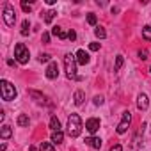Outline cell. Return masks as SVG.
Wrapping results in <instances>:
<instances>
[{
  "label": "cell",
  "mask_w": 151,
  "mask_h": 151,
  "mask_svg": "<svg viewBox=\"0 0 151 151\" xmlns=\"http://www.w3.org/2000/svg\"><path fill=\"white\" fill-rule=\"evenodd\" d=\"M123 62H124L123 55H117V57H116V66H114V69H116V71H119V69L123 68Z\"/></svg>",
  "instance_id": "25"
},
{
  "label": "cell",
  "mask_w": 151,
  "mask_h": 151,
  "mask_svg": "<svg viewBox=\"0 0 151 151\" xmlns=\"http://www.w3.org/2000/svg\"><path fill=\"white\" fill-rule=\"evenodd\" d=\"M89 50H91V52H98V50H100V43H91V45H89Z\"/></svg>",
  "instance_id": "30"
},
{
  "label": "cell",
  "mask_w": 151,
  "mask_h": 151,
  "mask_svg": "<svg viewBox=\"0 0 151 151\" xmlns=\"http://www.w3.org/2000/svg\"><path fill=\"white\" fill-rule=\"evenodd\" d=\"M147 107H149V98H147V94L140 93L137 96V109L139 110H147Z\"/></svg>",
  "instance_id": "10"
},
{
  "label": "cell",
  "mask_w": 151,
  "mask_h": 151,
  "mask_svg": "<svg viewBox=\"0 0 151 151\" xmlns=\"http://www.w3.org/2000/svg\"><path fill=\"white\" fill-rule=\"evenodd\" d=\"M46 78H50V80H53V78H57L59 77V66H57V62H50L48 64V68H46Z\"/></svg>",
  "instance_id": "7"
},
{
  "label": "cell",
  "mask_w": 151,
  "mask_h": 151,
  "mask_svg": "<svg viewBox=\"0 0 151 151\" xmlns=\"http://www.w3.org/2000/svg\"><path fill=\"white\" fill-rule=\"evenodd\" d=\"M103 101H105L103 96H94V98H93V103H94V105H103Z\"/></svg>",
  "instance_id": "29"
},
{
  "label": "cell",
  "mask_w": 151,
  "mask_h": 151,
  "mask_svg": "<svg viewBox=\"0 0 151 151\" xmlns=\"http://www.w3.org/2000/svg\"><path fill=\"white\" fill-rule=\"evenodd\" d=\"M16 123H18V126H29L30 119H29V116H27V114H20V116H18V119H16Z\"/></svg>",
  "instance_id": "18"
},
{
  "label": "cell",
  "mask_w": 151,
  "mask_h": 151,
  "mask_svg": "<svg viewBox=\"0 0 151 151\" xmlns=\"http://www.w3.org/2000/svg\"><path fill=\"white\" fill-rule=\"evenodd\" d=\"M94 34H96V37H98V39H105V37H107V32H105V29H103V27H100V25L94 29Z\"/></svg>",
  "instance_id": "21"
},
{
  "label": "cell",
  "mask_w": 151,
  "mask_h": 151,
  "mask_svg": "<svg viewBox=\"0 0 151 151\" xmlns=\"http://www.w3.org/2000/svg\"><path fill=\"white\" fill-rule=\"evenodd\" d=\"M14 57H16V62H20V64H27L29 59H30L29 48H27L23 43H18V45L14 46Z\"/></svg>",
  "instance_id": "4"
},
{
  "label": "cell",
  "mask_w": 151,
  "mask_h": 151,
  "mask_svg": "<svg viewBox=\"0 0 151 151\" xmlns=\"http://www.w3.org/2000/svg\"><path fill=\"white\" fill-rule=\"evenodd\" d=\"M29 29H30L29 20H23V23H22V36H29Z\"/></svg>",
  "instance_id": "24"
},
{
  "label": "cell",
  "mask_w": 151,
  "mask_h": 151,
  "mask_svg": "<svg viewBox=\"0 0 151 151\" xmlns=\"http://www.w3.org/2000/svg\"><path fill=\"white\" fill-rule=\"evenodd\" d=\"M130 123H132V114H130V110H124V112H123V117H121V123L117 124V128H116V132H117L119 135H123V133H126V130H128V126H130Z\"/></svg>",
  "instance_id": "6"
},
{
  "label": "cell",
  "mask_w": 151,
  "mask_h": 151,
  "mask_svg": "<svg viewBox=\"0 0 151 151\" xmlns=\"http://www.w3.org/2000/svg\"><path fill=\"white\" fill-rule=\"evenodd\" d=\"M57 16V11H53V9H50V11H46L45 13V16H43V20H45V23H52V20Z\"/></svg>",
  "instance_id": "20"
},
{
  "label": "cell",
  "mask_w": 151,
  "mask_h": 151,
  "mask_svg": "<svg viewBox=\"0 0 151 151\" xmlns=\"http://www.w3.org/2000/svg\"><path fill=\"white\" fill-rule=\"evenodd\" d=\"M52 34L57 36L59 39H68V32H64L60 27H53V29H52Z\"/></svg>",
  "instance_id": "16"
},
{
  "label": "cell",
  "mask_w": 151,
  "mask_h": 151,
  "mask_svg": "<svg viewBox=\"0 0 151 151\" xmlns=\"http://www.w3.org/2000/svg\"><path fill=\"white\" fill-rule=\"evenodd\" d=\"M29 151H36V147H34V146H30V147H29Z\"/></svg>",
  "instance_id": "36"
},
{
  "label": "cell",
  "mask_w": 151,
  "mask_h": 151,
  "mask_svg": "<svg viewBox=\"0 0 151 151\" xmlns=\"http://www.w3.org/2000/svg\"><path fill=\"white\" fill-rule=\"evenodd\" d=\"M11 135H13V130H11V126H9V124H4L2 128H0V137H2L4 140H6V139H9Z\"/></svg>",
  "instance_id": "15"
},
{
  "label": "cell",
  "mask_w": 151,
  "mask_h": 151,
  "mask_svg": "<svg viewBox=\"0 0 151 151\" xmlns=\"http://www.w3.org/2000/svg\"><path fill=\"white\" fill-rule=\"evenodd\" d=\"M0 94H2V100H6V101H13V100L18 96L16 87H14L9 80H6V78L0 80Z\"/></svg>",
  "instance_id": "3"
},
{
  "label": "cell",
  "mask_w": 151,
  "mask_h": 151,
  "mask_svg": "<svg viewBox=\"0 0 151 151\" xmlns=\"http://www.w3.org/2000/svg\"><path fill=\"white\" fill-rule=\"evenodd\" d=\"M77 62H78L80 66H86V64L89 62V53H87L86 50H78V52H77Z\"/></svg>",
  "instance_id": "13"
},
{
  "label": "cell",
  "mask_w": 151,
  "mask_h": 151,
  "mask_svg": "<svg viewBox=\"0 0 151 151\" xmlns=\"http://www.w3.org/2000/svg\"><path fill=\"white\" fill-rule=\"evenodd\" d=\"M87 22H89V25H96V22H98L96 14H94V13H89V14H87Z\"/></svg>",
  "instance_id": "26"
},
{
  "label": "cell",
  "mask_w": 151,
  "mask_h": 151,
  "mask_svg": "<svg viewBox=\"0 0 151 151\" xmlns=\"http://www.w3.org/2000/svg\"><path fill=\"white\" fill-rule=\"evenodd\" d=\"M86 144H87L89 147H93V149H100L103 142H101L100 137H87V139H86Z\"/></svg>",
  "instance_id": "12"
},
{
  "label": "cell",
  "mask_w": 151,
  "mask_h": 151,
  "mask_svg": "<svg viewBox=\"0 0 151 151\" xmlns=\"http://www.w3.org/2000/svg\"><path fill=\"white\" fill-rule=\"evenodd\" d=\"M50 128H52V132H60V121L57 119V116H52V119H50Z\"/></svg>",
  "instance_id": "17"
},
{
  "label": "cell",
  "mask_w": 151,
  "mask_h": 151,
  "mask_svg": "<svg viewBox=\"0 0 151 151\" xmlns=\"http://www.w3.org/2000/svg\"><path fill=\"white\" fill-rule=\"evenodd\" d=\"M142 37H144V39H147V41H151V25L142 27Z\"/></svg>",
  "instance_id": "22"
},
{
  "label": "cell",
  "mask_w": 151,
  "mask_h": 151,
  "mask_svg": "<svg viewBox=\"0 0 151 151\" xmlns=\"http://www.w3.org/2000/svg\"><path fill=\"white\" fill-rule=\"evenodd\" d=\"M110 151H123V146H121V144H114V146L110 147Z\"/></svg>",
  "instance_id": "34"
},
{
  "label": "cell",
  "mask_w": 151,
  "mask_h": 151,
  "mask_svg": "<svg viewBox=\"0 0 151 151\" xmlns=\"http://www.w3.org/2000/svg\"><path fill=\"white\" fill-rule=\"evenodd\" d=\"M62 140H64V133H62V130H60V132H52V142L60 144Z\"/></svg>",
  "instance_id": "19"
},
{
  "label": "cell",
  "mask_w": 151,
  "mask_h": 151,
  "mask_svg": "<svg viewBox=\"0 0 151 151\" xmlns=\"http://www.w3.org/2000/svg\"><path fill=\"white\" fill-rule=\"evenodd\" d=\"M68 39H69V41H75V39H77V32H75V30H69V32H68Z\"/></svg>",
  "instance_id": "32"
},
{
  "label": "cell",
  "mask_w": 151,
  "mask_h": 151,
  "mask_svg": "<svg viewBox=\"0 0 151 151\" xmlns=\"http://www.w3.org/2000/svg\"><path fill=\"white\" fill-rule=\"evenodd\" d=\"M29 94H30V96H32V98H34L37 103H41V105H43V103H48V98H46L43 93H39V91H34V89H30V91H29Z\"/></svg>",
  "instance_id": "11"
},
{
  "label": "cell",
  "mask_w": 151,
  "mask_h": 151,
  "mask_svg": "<svg viewBox=\"0 0 151 151\" xmlns=\"http://www.w3.org/2000/svg\"><path fill=\"white\" fill-rule=\"evenodd\" d=\"M22 9H23V13H30L32 11V4H27L25 0H22Z\"/></svg>",
  "instance_id": "27"
},
{
  "label": "cell",
  "mask_w": 151,
  "mask_h": 151,
  "mask_svg": "<svg viewBox=\"0 0 151 151\" xmlns=\"http://www.w3.org/2000/svg\"><path fill=\"white\" fill-rule=\"evenodd\" d=\"M86 130H87L89 133H96V132L100 130V119H96V117L87 119V121H86Z\"/></svg>",
  "instance_id": "9"
},
{
  "label": "cell",
  "mask_w": 151,
  "mask_h": 151,
  "mask_svg": "<svg viewBox=\"0 0 151 151\" xmlns=\"http://www.w3.org/2000/svg\"><path fill=\"white\" fill-rule=\"evenodd\" d=\"M45 2H46V4H48V6H53V4H55V2H57V0H45Z\"/></svg>",
  "instance_id": "35"
},
{
  "label": "cell",
  "mask_w": 151,
  "mask_h": 151,
  "mask_svg": "<svg viewBox=\"0 0 151 151\" xmlns=\"http://www.w3.org/2000/svg\"><path fill=\"white\" fill-rule=\"evenodd\" d=\"M2 18H4V22H6L7 27H13V25L16 23V13H14V7H13L11 4H6V6H4V14H2Z\"/></svg>",
  "instance_id": "5"
},
{
  "label": "cell",
  "mask_w": 151,
  "mask_h": 151,
  "mask_svg": "<svg viewBox=\"0 0 151 151\" xmlns=\"http://www.w3.org/2000/svg\"><path fill=\"white\" fill-rule=\"evenodd\" d=\"M139 59L140 60H146L147 59V52L146 50H139Z\"/></svg>",
  "instance_id": "31"
},
{
  "label": "cell",
  "mask_w": 151,
  "mask_h": 151,
  "mask_svg": "<svg viewBox=\"0 0 151 151\" xmlns=\"http://www.w3.org/2000/svg\"><path fill=\"white\" fill-rule=\"evenodd\" d=\"M144 128H146V124H142V126L139 128V132L135 133V137H133V140H132V147H130V151H139V146H140V139H142Z\"/></svg>",
  "instance_id": "8"
},
{
  "label": "cell",
  "mask_w": 151,
  "mask_h": 151,
  "mask_svg": "<svg viewBox=\"0 0 151 151\" xmlns=\"http://www.w3.org/2000/svg\"><path fill=\"white\" fill-rule=\"evenodd\" d=\"M149 71H151V66H149Z\"/></svg>",
  "instance_id": "37"
},
{
  "label": "cell",
  "mask_w": 151,
  "mask_h": 151,
  "mask_svg": "<svg viewBox=\"0 0 151 151\" xmlns=\"http://www.w3.org/2000/svg\"><path fill=\"white\" fill-rule=\"evenodd\" d=\"M41 41H43V43H50V34H48V32H43Z\"/></svg>",
  "instance_id": "33"
},
{
  "label": "cell",
  "mask_w": 151,
  "mask_h": 151,
  "mask_svg": "<svg viewBox=\"0 0 151 151\" xmlns=\"http://www.w3.org/2000/svg\"><path fill=\"white\" fill-rule=\"evenodd\" d=\"M39 149H41V151H55V147H53L52 142H41Z\"/></svg>",
  "instance_id": "23"
},
{
  "label": "cell",
  "mask_w": 151,
  "mask_h": 151,
  "mask_svg": "<svg viewBox=\"0 0 151 151\" xmlns=\"http://www.w3.org/2000/svg\"><path fill=\"white\" fill-rule=\"evenodd\" d=\"M39 62H52L48 53H39Z\"/></svg>",
  "instance_id": "28"
},
{
  "label": "cell",
  "mask_w": 151,
  "mask_h": 151,
  "mask_svg": "<svg viewBox=\"0 0 151 151\" xmlns=\"http://www.w3.org/2000/svg\"><path fill=\"white\" fill-rule=\"evenodd\" d=\"M77 55L73 53H66L64 55V69H66V77L69 80H78V75H77Z\"/></svg>",
  "instance_id": "1"
},
{
  "label": "cell",
  "mask_w": 151,
  "mask_h": 151,
  "mask_svg": "<svg viewBox=\"0 0 151 151\" xmlns=\"http://www.w3.org/2000/svg\"><path fill=\"white\" fill-rule=\"evenodd\" d=\"M82 133V119L78 114H71L68 117V135L69 137H78Z\"/></svg>",
  "instance_id": "2"
},
{
  "label": "cell",
  "mask_w": 151,
  "mask_h": 151,
  "mask_svg": "<svg viewBox=\"0 0 151 151\" xmlns=\"http://www.w3.org/2000/svg\"><path fill=\"white\" fill-rule=\"evenodd\" d=\"M84 98H86V94H84V91H75V96H73V100H75V105L77 107H80L82 103H84Z\"/></svg>",
  "instance_id": "14"
}]
</instances>
